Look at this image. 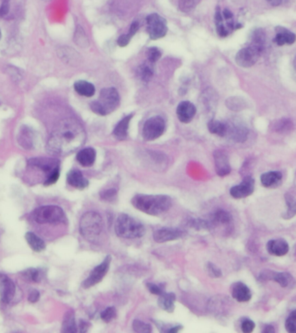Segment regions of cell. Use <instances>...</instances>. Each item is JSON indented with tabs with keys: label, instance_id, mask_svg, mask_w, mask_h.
Wrapping results in <instances>:
<instances>
[{
	"label": "cell",
	"instance_id": "6da1fadb",
	"mask_svg": "<svg viewBox=\"0 0 296 333\" xmlns=\"http://www.w3.org/2000/svg\"><path fill=\"white\" fill-rule=\"evenodd\" d=\"M85 131L79 123L65 120L56 126L48 141L47 151L53 155L70 154L85 141Z\"/></svg>",
	"mask_w": 296,
	"mask_h": 333
},
{
	"label": "cell",
	"instance_id": "7a4b0ae2",
	"mask_svg": "<svg viewBox=\"0 0 296 333\" xmlns=\"http://www.w3.org/2000/svg\"><path fill=\"white\" fill-rule=\"evenodd\" d=\"M172 199L166 195L138 194L132 198V205L138 211L150 216H159L172 207Z\"/></svg>",
	"mask_w": 296,
	"mask_h": 333
},
{
	"label": "cell",
	"instance_id": "3957f363",
	"mask_svg": "<svg viewBox=\"0 0 296 333\" xmlns=\"http://www.w3.org/2000/svg\"><path fill=\"white\" fill-rule=\"evenodd\" d=\"M120 103V95L115 88H103L99 99L90 103V108L94 114L105 116L116 110Z\"/></svg>",
	"mask_w": 296,
	"mask_h": 333
},
{
	"label": "cell",
	"instance_id": "277c9868",
	"mask_svg": "<svg viewBox=\"0 0 296 333\" xmlns=\"http://www.w3.org/2000/svg\"><path fill=\"white\" fill-rule=\"evenodd\" d=\"M103 220L100 214L94 211H89L81 217L80 233L88 242H95L103 233Z\"/></svg>",
	"mask_w": 296,
	"mask_h": 333
},
{
	"label": "cell",
	"instance_id": "5b68a950",
	"mask_svg": "<svg viewBox=\"0 0 296 333\" xmlns=\"http://www.w3.org/2000/svg\"><path fill=\"white\" fill-rule=\"evenodd\" d=\"M115 233L125 239H136L143 237L146 228L141 222L126 214H120L115 222Z\"/></svg>",
	"mask_w": 296,
	"mask_h": 333
},
{
	"label": "cell",
	"instance_id": "8992f818",
	"mask_svg": "<svg viewBox=\"0 0 296 333\" xmlns=\"http://www.w3.org/2000/svg\"><path fill=\"white\" fill-rule=\"evenodd\" d=\"M32 217L40 224H60L67 221L63 210L56 205H46L36 209Z\"/></svg>",
	"mask_w": 296,
	"mask_h": 333
},
{
	"label": "cell",
	"instance_id": "52a82bcc",
	"mask_svg": "<svg viewBox=\"0 0 296 333\" xmlns=\"http://www.w3.org/2000/svg\"><path fill=\"white\" fill-rule=\"evenodd\" d=\"M215 24L217 28V32L220 37L226 38L236 29L242 27L240 24L235 23L232 12L228 9L221 11L220 8H217L215 15Z\"/></svg>",
	"mask_w": 296,
	"mask_h": 333
},
{
	"label": "cell",
	"instance_id": "ba28073f",
	"mask_svg": "<svg viewBox=\"0 0 296 333\" xmlns=\"http://www.w3.org/2000/svg\"><path fill=\"white\" fill-rule=\"evenodd\" d=\"M264 49L258 47L255 44H250L246 47L241 49L236 55V62L238 66L242 68H250L257 62Z\"/></svg>",
	"mask_w": 296,
	"mask_h": 333
},
{
	"label": "cell",
	"instance_id": "9c48e42d",
	"mask_svg": "<svg viewBox=\"0 0 296 333\" xmlns=\"http://www.w3.org/2000/svg\"><path fill=\"white\" fill-rule=\"evenodd\" d=\"M166 130V121L160 116H153L145 122L142 136L145 141H153L160 137Z\"/></svg>",
	"mask_w": 296,
	"mask_h": 333
},
{
	"label": "cell",
	"instance_id": "30bf717a",
	"mask_svg": "<svg viewBox=\"0 0 296 333\" xmlns=\"http://www.w3.org/2000/svg\"><path fill=\"white\" fill-rule=\"evenodd\" d=\"M147 31L152 40L164 38L168 33L167 21L156 13L150 14L147 18Z\"/></svg>",
	"mask_w": 296,
	"mask_h": 333
},
{
	"label": "cell",
	"instance_id": "8fae6325",
	"mask_svg": "<svg viewBox=\"0 0 296 333\" xmlns=\"http://www.w3.org/2000/svg\"><path fill=\"white\" fill-rule=\"evenodd\" d=\"M111 260V256L108 255L103 260V262L99 264L98 266L95 267L92 270V272L90 273L89 276L86 279L85 281L82 282V287L88 289V288H90L92 286H95L97 284L100 283L101 281H103V278L105 277V275L109 272Z\"/></svg>",
	"mask_w": 296,
	"mask_h": 333
},
{
	"label": "cell",
	"instance_id": "7c38bea8",
	"mask_svg": "<svg viewBox=\"0 0 296 333\" xmlns=\"http://www.w3.org/2000/svg\"><path fill=\"white\" fill-rule=\"evenodd\" d=\"M259 280L261 281H275L282 287H288V288H292L296 285L295 280L290 274L285 272H275L272 270L262 271L259 275Z\"/></svg>",
	"mask_w": 296,
	"mask_h": 333
},
{
	"label": "cell",
	"instance_id": "4fadbf2b",
	"mask_svg": "<svg viewBox=\"0 0 296 333\" xmlns=\"http://www.w3.org/2000/svg\"><path fill=\"white\" fill-rule=\"evenodd\" d=\"M226 124H227V131H226L225 137L238 143H242L246 141L249 135V130L246 126L241 124L240 122H236V121H229Z\"/></svg>",
	"mask_w": 296,
	"mask_h": 333
},
{
	"label": "cell",
	"instance_id": "5bb4252c",
	"mask_svg": "<svg viewBox=\"0 0 296 333\" xmlns=\"http://www.w3.org/2000/svg\"><path fill=\"white\" fill-rule=\"evenodd\" d=\"M254 190H255V180L251 177L248 176L246 178H244L241 184L232 187L229 193L232 197L242 199L252 195Z\"/></svg>",
	"mask_w": 296,
	"mask_h": 333
},
{
	"label": "cell",
	"instance_id": "9a60e30c",
	"mask_svg": "<svg viewBox=\"0 0 296 333\" xmlns=\"http://www.w3.org/2000/svg\"><path fill=\"white\" fill-rule=\"evenodd\" d=\"M185 231L179 228H161L153 232V240L156 243H164L179 240L185 237Z\"/></svg>",
	"mask_w": 296,
	"mask_h": 333
},
{
	"label": "cell",
	"instance_id": "2e32d148",
	"mask_svg": "<svg viewBox=\"0 0 296 333\" xmlns=\"http://www.w3.org/2000/svg\"><path fill=\"white\" fill-rule=\"evenodd\" d=\"M29 166L34 167V168H39V170H41L43 173H45V175H46L45 180L52 173H55L57 170H60V168H59L58 160L53 159V158H31V159H29Z\"/></svg>",
	"mask_w": 296,
	"mask_h": 333
},
{
	"label": "cell",
	"instance_id": "e0dca14e",
	"mask_svg": "<svg viewBox=\"0 0 296 333\" xmlns=\"http://www.w3.org/2000/svg\"><path fill=\"white\" fill-rule=\"evenodd\" d=\"M214 162L216 173L220 177L229 175L232 172L229 157L223 150H217L214 152Z\"/></svg>",
	"mask_w": 296,
	"mask_h": 333
},
{
	"label": "cell",
	"instance_id": "ac0fdd59",
	"mask_svg": "<svg viewBox=\"0 0 296 333\" xmlns=\"http://www.w3.org/2000/svg\"><path fill=\"white\" fill-rule=\"evenodd\" d=\"M16 286L14 282L7 276L0 277V298L5 304H9L14 298Z\"/></svg>",
	"mask_w": 296,
	"mask_h": 333
},
{
	"label": "cell",
	"instance_id": "d6986e66",
	"mask_svg": "<svg viewBox=\"0 0 296 333\" xmlns=\"http://www.w3.org/2000/svg\"><path fill=\"white\" fill-rule=\"evenodd\" d=\"M196 107L193 103L185 101L179 103L177 108V116L182 123H190L196 114Z\"/></svg>",
	"mask_w": 296,
	"mask_h": 333
},
{
	"label": "cell",
	"instance_id": "ffe728a7",
	"mask_svg": "<svg viewBox=\"0 0 296 333\" xmlns=\"http://www.w3.org/2000/svg\"><path fill=\"white\" fill-rule=\"evenodd\" d=\"M273 41L279 46L292 45L295 43L296 35L284 27L277 26L276 28V37Z\"/></svg>",
	"mask_w": 296,
	"mask_h": 333
},
{
	"label": "cell",
	"instance_id": "44dd1931",
	"mask_svg": "<svg viewBox=\"0 0 296 333\" xmlns=\"http://www.w3.org/2000/svg\"><path fill=\"white\" fill-rule=\"evenodd\" d=\"M232 297L238 302H248L252 298V293L249 287L243 282H236L232 288Z\"/></svg>",
	"mask_w": 296,
	"mask_h": 333
},
{
	"label": "cell",
	"instance_id": "7402d4cb",
	"mask_svg": "<svg viewBox=\"0 0 296 333\" xmlns=\"http://www.w3.org/2000/svg\"><path fill=\"white\" fill-rule=\"evenodd\" d=\"M267 250L275 256H283L289 250V246L284 239H274L267 243Z\"/></svg>",
	"mask_w": 296,
	"mask_h": 333
},
{
	"label": "cell",
	"instance_id": "603a6c76",
	"mask_svg": "<svg viewBox=\"0 0 296 333\" xmlns=\"http://www.w3.org/2000/svg\"><path fill=\"white\" fill-rule=\"evenodd\" d=\"M68 184L78 190H84L88 186V180L78 170H72L67 175Z\"/></svg>",
	"mask_w": 296,
	"mask_h": 333
},
{
	"label": "cell",
	"instance_id": "cb8c5ba5",
	"mask_svg": "<svg viewBox=\"0 0 296 333\" xmlns=\"http://www.w3.org/2000/svg\"><path fill=\"white\" fill-rule=\"evenodd\" d=\"M209 222H211V228L217 226L227 227L232 224V216L228 211L218 210L211 215V220H209Z\"/></svg>",
	"mask_w": 296,
	"mask_h": 333
},
{
	"label": "cell",
	"instance_id": "d4e9b609",
	"mask_svg": "<svg viewBox=\"0 0 296 333\" xmlns=\"http://www.w3.org/2000/svg\"><path fill=\"white\" fill-rule=\"evenodd\" d=\"M18 144L24 149H31L35 142V135L32 129L28 126L21 128L18 137Z\"/></svg>",
	"mask_w": 296,
	"mask_h": 333
},
{
	"label": "cell",
	"instance_id": "484cf974",
	"mask_svg": "<svg viewBox=\"0 0 296 333\" xmlns=\"http://www.w3.org/2000/svg\"><path fill=\"white\" fill-rule=\"evenodd\" d=\"M77 159L81 165L90 167L94 164L96 159V152L94 148L88 147L81 150L77 154Z\"/></svg>",
	"mask_w": 296,
	"mask_h": 333
},
{
	"label": "cell",
	"instance_id": "4316f807",
	"mask_svg": "<svg viewBox=\"0 0 296 333\" xmlns=\"http://www.w3.org/2000/svg\"><path fill=\"white\" fill-rule=\"evenodd\" d=\"M133 116L134 114H128L127 116L124 117L114 129L113 135L119 141H125L128 136L129 124L132 120Z\"/></svg>",
	"mask_w": 296,
	"mask_h": 333
},
{
	"label": "cell",
	"instance_id": "83f0119b",
	"mask_svg": "<svg viewBox=\"0 0 296 333\" xmlns=\"http://www.w3.org/2000/svg\"><path fill=\"white\" fill-rule=\"evenodd\" d=\"M282 180L281 172H268L261 176V183L265 188H276L279 186Z\"/></svg>",
	"mask_w": 296,
	"mask_h": 333
},
{
	"label": "cell",
	"instance_id": "f1b7e54d",
	"mask_svg": "<svg viewBox=\"0 0 296 333\" xmlns=\"http://www.w3.org/2000/svg\"><path fill=\"white\" fill-rule=\"evenodd\" d=\"M175 301H176V296L174 293L163 292L158 298V307H160L161 309L167 311L168 313H173L175 309V305H174Z\"/></svg>",
	"mask_w": 296,
	"mask_h": 333
},
{
	"label": "cell",
	"instance_id": "f546056e",
	"mask_svg": "<svg viewBox=\"0 0 296 333\" xmlns=\"http://www.w3.org/2000/svg\"><path fill=\"white\" fill-rule=\"evenodd\" d=\"M74 88L77 94H79L82 96L92 97L95 94V88L94 85L83 80H80L75 82Z\"/></svg>",
	"mask_w": 296,
	"mask_h": 333
},
{
	"label": "cell",
	"instance_id": "4dcf8cb0",
	"mask_svg": "<svg viewBox=\"0 0 296 333\" xmlns=\"http://www.w3.org/2000/svg\"><path fill=\"white\" fill-rule=\"evenodd\" d=\"M273 131L278 134H287L292 131L293 128V123L290 119L282 118L274 121L271 126Z\"/></svg>",
	"mask_w": 296,
	"mask_h": 333
},
{
	"label": "cell",
	"instance_id": "1f68e13d",
	"mask_svg": "<svg viewBox=\"0 0 296 333\" xmlns=\"http://www.w3.org/2000/svg\"><path fill=\"white\" fill-rule=\"evenodd\" d=\"M25 239L29 244V247L35 252L44 251L45 249V243L40 237H38L37 235L34 234L32 232H28L25 235Z\"/></svg>",
	"mask_w": 296,
	"mask_h": 333
},
{
	"label": "cell",
	"instance_id": "d6a6232c",
	"mask_svg": "<svg viewBox=\"0 0 296 333\" xmlns=\"http://www.w3.org/2000/svg\"><path fill=\"white\" fill-rule=\"evenodd\" d=\"M209 131L219 137H225L227 124L219 120H212L208 123Z\"/></svg>",
	"mask_w": 296,
	"mask_h": 333
},
{
	"label": "cell",
	"instance_id": "836d02e7",
	"mask_svg": "<svg viewBox=\"0 0 296 333\" xmlns=\"http://www.w3.org/2000/svg\"><path fill=\"white\" fill-rule=\"evenodd\" d=\"M285 200L287 205V211L283 215V218L291 219L296 216V197L290 193H286Z\"/></svg>",
	"mask_w": 296,
	"mask_h": 333
},
{
	"label": "cell",
	"instance_id": "e575fe53",
	"mask_svg": "<svg viewBox=\"0 0 296 333\" xmlns=\"http://www.w3.org/2000/svg\"><path fill=\"white\" fill-rule=\"evenodd\" d=\"M62 330L63 332H77V327L73 312H68L62 322Z\"/></svg>",
	"mask_w": 296,
	"mask_h": 333
},
{
	"label": "cell",
	"instance_id": "d590c367",
	"mask_svg": "<svg viewBox=\"0 0 296 333\" xmlns=\"http://www.w3.org/2000/svg\"><path fill=\"white\" fill-rule=\"evenodd\" d=\"M153 63L147 61L139 68V76L143 82H149L153 76Z\"/></svg>",
	"mask_w": 296,
	"mask_h": 333
},
{
	"label": "cell",
	"instance_id": "8d00e7d4",
	"mask_svg": "<svg viewBox=\"0 0 296 333\" xmlns=\"http://www.w3.org/2000/svg\"><path fill=\"white\" fill-rule=\"evenodd\" d=\"M250 44H255L258 47L265 49L266 44V34L262 29H256L253 31L250 37Z\"/></svg>",
	"mask_w": 296,
	"mask_h": 333
},
{
	"label": "cell",
	"instance_id": "74e56055",
	"mask_svg": "<svg viewBox=\"0 0 296 333\" xmlns=\"http://www.w3.org/2000/svg\"><path fill=\"white\" fill-rule=\"evenodd\" d=\"M227 107L233 111H240L247 107V103L243 98L232 97L227 99Z\"/></svg>",
	"mask_w": 296,
	"mask_h": 333
},
{
	"label": "cell",
	"instance_id": "f35d334b",
	"mask_svg": "<svg viewBox=\"0 0 296 333\" xmlns=\"http://www.w3.org/2000/svg\"><path fill=\"white\" fill-rule=\"evenodd\" d=\"M24 279L27 281H33V282H39L41 281L42 272L39 269H29L22 273Z\"/></svg>",
	"mask_w": 296,
	"mask_h": 333
},
{
	"label": "cell",
	"instance_id": "ab89813d",
	"mask_svg": "<svg viewBox=\"0 0 296 333\" xmlns=\"http://www.w3.org/2000/svg\"><path fill=\"white\" fill-rule=\"evenodd\" d=\"M201 0H179V10L183 12H190L200 4Z\"/></svg>",
	"mask_w": 296,
	"mask_h": 333
},
{
	"label": "cell",
	"instance_id": "60d3db41",
	"mask_svg": "<svg viewBox=\"0 0 296 333\" xmlns=\"http://www.w3.org/2000/svg\"><path fill=\"white\" fill-rule=\"evenodd\" d=\"M285 328L287 332L296 333V310L291 312L285 322Z\"/></svg>",
	"mask_w": 296,
	"mask_h": 333
},
{
	"label": "cell",
	"instance_id": "b9f144b4",
	"mask_svg": "<svg viewBox=\"0 0 296 333\" xmlns=\"http://www.w3.org/2000/svg\"><path fill=\"white\" fill-rule=\"evenodd\" d=\"M133 330H135V332L148 333L152 332L153 329L149 324H146L139 319H135V321L133 322Z\"/></svg>",
	"mask_w": 296,
	"mask_h": 333
},
{
	"label": "cell",
	"instance_id": "7bdbcfd3",
	"mask_svg": "<svg viewBox=\"0 0 296 333\" xmlns=\"http://www.w3.org/2000/svg\"><path fill=\"white\" fill-rule=\"evenodd\" d=\"M161 50L156 47H152L148 49L147 51V61L155 63L156 61H158L161 57Z\"/></svg>",
	"mask_w": 296,
	"mask_h": 333
},
{
	"label": "cell",
	"instance_id": "ee69618b",
	"mask_svg": "<svg viewBox=\"0 0 296 333\" xmlns=\"http://www.w3.org/2000/svg\"><path fill=\"white\" fill-rule=\"evenodd\" d=\"M189 225L196 229H211V222L201 219H193L189 221Z\"/></svg>",
	"mask_w": 296,
	"mask_h": 333
},
{
	"label": "cell",
	"instance_id": "f6af8a7d",
	"mask_svg": "<svg viewBox=\"0 0 296 333\" xmlns=\"http://www.w3.org/2000/svg\"><path fill=\"white\" fill-rule=\"evenodd\" d=\"M116 315H117V313H116L115 307H108L102 313L101 318H102L103 321L109 323V322H111L113 319L116 318Z\"/></svg>",
	"mask_w": 296,
	"mask_h": 333
},
{
	"label": "cell",
	"instance_id": "bcb514c9",
	"mask_svg": "<svg viewBox=\"0 0 296 333\" xmlns=\"http://www.w3.org/2000/svg\"><path fill=\"white\" fill-rule=\"evenodd\" d=\"M147 289L149 290V292L155 295H161L163 292H165V286L164 285H158L155 283H147Z\"/></svg>",
	"mask_w": 296,
	"mask_h": 333
},
{
	"label": "cell",
	"instance_id": "7dc6e473",
	"mask_svg": "<svg viewBox=\"0 0 296 333\" xmlns=\"http://www.w3.org/2000/svg\"><path fill=\"white\" fill-rule=\"evenodd\" d=\"M117 196V190L115 189H109V190H103L100 193L101 198L105 201H112Z\"/></svg>",
	"mask_w": 296,
	"mask_h": 333
},
{
	"label": "cell",
	"instance_id": "c3c4849f",
	"mask_svg": "<svg viewBox=\"0 0 296 333\" xmlns=\"http://www.w3.org/2000/svg\"><path fill=\"white\" fill-rule=\"evenodd\" d=\"M76 38H78V41H77L78 45H81L82 47H85L88 45V38H87V36L85 35V33H84L82 28L77 29Z\"/></svg>",
	"mask_w": 296,
	"mask_h": 333
},
{
	"label": "cell",
	"instance_id": "681fc988",
	"mask_svg": "<svg viewBox=\"0 0 296 333\" xmlns=\"http://www.w3.org/2000/svg\"><path fill=\"white\" fill-rule=\"evenodd\" d=\"M255 324L254 322L249 319H245L242 322L241 324V329L244 332L249 333L252 332L254 329H255Z\"/></svg>",
	"mask_w": 296,
	"mask_h": 333
},
{
	"label": "cell",
	"instance_id": "f907efd6",
	"mask_svg": "<svg viewBox=\"0 0 296 333\" xmlns=\"http://www.w3.org/2000/svg\"><path fill=\"white\" fill-rule=\"evenodd\" d=\"M10 0H2V4L0 6V18L6 17L9 13Z\"/></svg>",
	"mask_w": 296,
	"mask_h": 333
},
{
	"label": "cell",
	"instance_id": "816d5d0a",
	"mask_svg": "<svg viewBox=\"0 0 296 333\" xmlns=\"http://www.w3.org/2000/svg\"><path fill=\"white\" fill-rule=\"evenodd\" d=\"M208 269L209 272H210V274H211L213 277L219 278L222 276V272H221V270H220L216 265H214L213 263H208Z\"/></svg>",
	"mask_w": 296,
	"mask_h": 333
},
{
	"label": "cell",
	"instance_id": "f5cc1de1",
	"mask_svg": "<svg viewBox=\"0 0 296 333\" xmlns=\"http://www.w3.org/2000/svg\"><path fill=\"white\" fill-rule=\"evenodd\" d=\"M130 41H131V38H129L126 34H123L118 38L117 44L120 47H126V45H128Z\"/></svg>",
	"mask_w": 296,
	"mask_h": 333
},
{
	"label": "cell",
	"instance_id": "db71d44e",
	"mask_svg": "<svg viewBox=\"0 0 296 333\" xmlns=\"http://www.w3.org/2000/svg\"><path fill=\"white\" fill-rule=\"evenodd\" d=\"M39 297H40V293H39V291L37 290H32L31 292H29V299L30 303H36L37 301H39Z\"/></svg>",
	"mask_w": 296,
	"mask_h": 333
},
{
	"label": "cell",
	"instance_id": "11a10c76",
	"mask_svg": "<svg viewBox=\"0 0 296 333\" xmlns=\"http://www.w3.org/2000/svg\"><path fill=\"white\" fill-rule=\"evenodd\" d=\"M262 331L264 333H273L275 332L276 330H275V327L271 324H265L264 329H262Z\"/></svg>",
	"mask_w": 296,
	"mask_h": 333
},
{
	"label": "cell",
	"instance_id": "9f6ffc18",
	"mask_svg": "<svg viewBox=\"0 0 296 333\" xmlns=\"http://www.w3.org/2000/svg\"><path fill=\"white\" fill-rule=\"evenodd\" d=\"M266 1L272 6H281L282 3V0H266Z\"/></svg>",
	"mask_w": 296,
	"mask_h": 333
},
{
	"label": "cell",
	"instance_id": "6f0895ef",
	"mask_svg": "<svg viewBox=\"0 0 296 333\" xmlns=\"http://www.w3.org/2000/svg\"><path fill=\"white\" fill-rule=\"evenodd\" d=\"M293 67H294V70L296 71V56L295 58H294V61H293Z\"/></svg>",
	"mask_w": 296,
	"mask_h": 333
},
{
	"label": "cell",
	"instance_id": "680465c9",
	"mask_svg": "<svg viewBox=\"0 0 296 333\" xmlns=\"http://www.w3.org/2000/svg\"><path fill=\"white\" fill-rule=\"evenodd\" d=\"M43 1H45V2H49L50 0H43Z\"/></svg>",
	"mask_w": 296,
	"mask_h": 333
},
{
	"label": "cell",
	"instance_id": "91938a15",
	"mask_svg": "<svg viewBox=\"0 0 296 333\" xmlns=\"http://www.w3.org/2000/svg\"><path fill=\"white\" fill-rule=\"evenodd\" d=\"M1 37H2V34H1V30H0V39H1Z\"/></svg>",
	"mask_w": 296,
	"mask_h": 333
}]
</instances>
